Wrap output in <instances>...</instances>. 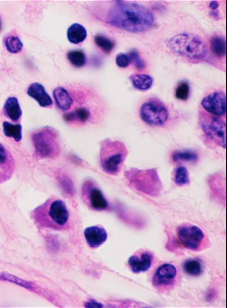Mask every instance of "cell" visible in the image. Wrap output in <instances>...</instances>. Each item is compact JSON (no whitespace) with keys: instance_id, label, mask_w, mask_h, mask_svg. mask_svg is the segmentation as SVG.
<instances>
[{"instance_id":"obj_1","label":"cell","mask_w":227,"mask_h":308,"mask_svg":"<svg viewBox=\"0 0 227 308\" xmlns=\"http://www.w3.org/2000/svg\"><path fill=\"white\" fill-rule=\"evenodd\" d=\"M107 13L106 21L113 27L138 33L150 29L154 22L152 13L142 5L116 2Z\"/></svg>"},{"instance_id":"obj_2","label":"cell","mask_w":227,"mask_h":308,"mask_svg":"<svg viewBox=\"0 0 227 308\" xmlns=\"http://www.w3.org/2000/svg\"><path fill=\"white\" fill-rule=\"evenodd\" d=\"M31 218L40 229L55 231L68 230L71 226V214L65 202L56 197H51L35 208Z\"/></svg>"},{"instance_id":"obj_3","label":"cell","mask_w":227,"mask_h":308,"mask_svg":"<svg viewBox=\"0 0 227 308\" xmlns=\"http://www.w3.org/2000/svg\"><path fill=\"white\" fill-rule=\"evenodd\" d=\"M128 154V149L124 143L118 140L109 138L101 143L100 160L101 168L104 172L111 175H117Z\"/></svg>"},{"instance_id":"obj_4","label":"cell","mask_w":227,"mask_h":308,"mask_svg":"<svg viewBox=\"0 0 227 308\" xmlns=\"http://www.w3.org/2000/svg\"><path fill=\"white\" fill-rule=\"evenodd\" d=\"M34 155L38 159H55L61 152L58 131L46 126L31 135Z\"/></svg>"},{"instance_id":"obj_5","label":"cell","mask_w":227,"mask_h":308,"mask_svg":"<svg viewBox=\"0 0 227 308\" xmlns=\"http://www.w3.org/2000/svg\"><path fill=\"white\" fill-rule=\"evenodd\" d=\"M169 46L176 54L191 60H201L207 53L203 40L190 33H183L173 36L169 41Z\"/></svg>"},{"instance_id":"obj_6","label":"cell","mask_w":227,"mask_h":308,"mask_svg":"<svg viewBox=\"0 0 227 308\" xmlns=\"http://www.w3.org/2000/svg\"><path fill=\"white\" fill-rule=\"evenodd\" d=\"M125 177L133 188L148 195L158 196L162 189L156 169L143 170L131 168L125 171Z\"/></svg>"},{"instance_id":"obj_7","label":"cell","mask_w":227,"mask_h":308,"mask_svg":"<svg viewBox=\"0 0 227 308\" xmlns=\"http://www.w3.org/2000/svg\"><path fill=\"white\" fill-rule=\"evenodd\" d=\"M200 126L205 135L216 145L226 148V122L220 117L200 111Z\"/></svg>"},{"instance_id":"obj_8","label":"cell","mask_w":227,"mask_h":308,"mask_svg":"<svg viewBox=\"0 0 227 308\" xmlns=\"http://www.w3.org/2000/svg\"><path fill=\"white\" fill-rule=\"evenodd\" d=\"M178 239L185 248L199 251L208 247V239L201 228L190 224H183L177 228Z\"/></svg>"},{"instance_id":"obj_9","label":"cell","mask_w":227,"mask_h":308,"mask_svg":"<svg viewBox=\"0 0 227 308\" xmlns=\"http://www.w3.org/2000/svg\"><path fill=\"white\" fill-rule=\"evenodd\" d=\"M139 115L142 120L147 125L162 127L167 122L169 112L162 101L153 98L142 104Z\"/></svg>"},{"instance_id":"obj_10","label":"cell","mask_w":227,"mask_h":308,"mask_svg":"<svg viewBox=\"0 0 227 308\" xmlns=\"http://www.w3.org/2000/svg\"><path fill=\"white\" fill-rule=\"evenodd\" d=\"M81 198L84 203L92 210L102 212L109 208L108 201L98 184L93 180H86L83 183Z\"/></svg>"},{"instance_id":"obj_11","label":"cell","mask_w":227,"mask_h":308,"mask_svg":"<svg viewBox=\"0 0 227 308\" xmlns=\"http://www.w3.org/2000/svg\"><path fill=\"white\" fill-rule=\"evenodd\" d=\"M178 277V271L175 266L169 263H164L155 271L152 284L161 292L168 291L175 286Z\"/></svg>"},{"instance_id":"obj_12","label":"cell","mask_w":227,"mask_h":308,"mask_svg":"<svg viewBox=\"0 0 227 308\" xmlns=\"http://www.w3.org/2000/svg\"><path fill=\"white\" fill-rule=\"evenodd\" d=\"M203 109L210 115L221 117L226 112V97L223 92H216L208 94L201 102Z\"/></svg>"},{"instance_id":"obj_13","label":"cell","mask_w":227,"mask_h":308,"mask_svg":"<svg viewBox=\"0 0 227 308\" xmlns=\"http://www.w3.org/2000/svg\"><path fill=\"white\" fill-rule=\"evenodd\" d=\"M14 158L6 147L0 143V184L10 180L15 172Z\"/></svg>"},{"instance_id":"obj_14","label":"cell","mask_w":227,"mask_h":308,"mask_svg":"<svg viewBox=\"0 0 227 308\" xmlns=\"http://www.w3.org/2000/svg\"><path fill=\"white\" fill-rule=\"evenodd\" d=\"M153 256L151 253L142 251L131 256L128 260L129 268L135 274L149 270L153 263Z\"/></svg>"},{"instance_id":"obj_15","label":"cell","mask_w":227,"mask_h":308,"mask_svg":"<svg viewBox=\"0 0 227 308\" xmlns=\"http://www.w3.org/2000/svg\"><path fill=\"white\" fill-rule=\"evenodd\" d=\"M84 234L87 243L92 249L99 248L108 238L106 230L102 227L97 226L86 228Z\"/></svg>"},{"instance_id":"obj_16","label":"cell","mask_w":227,"mask_h":308,"mask_svg":"<svg viewBox=\"0 0 227 308\" xmlns=\"http://www.w3.org/2000/svg\"><path fill=\"white\" fill-rule=\"evenodd\" d=\"M28 95L36 100L41 107L48 108L53 104L50 96L46 92L44 86L39 83L31 84L27 90Z\"/></svg>"},{"instance_id":"obj_17","label":"cell","mask_w":227,"mask_h":308,"mask_svg":"<svg viewBox=\"0 0 227 308\" xmlns=\"http://www.w3.org/2000/svg\"><path fill=\"white\" fill-rule=\"evenodd\" d=\"M53 96L57 106L60 110L66 112L71 109L74 99L65 88L56 87L53 91Z\"/></svg>"},{"instance_id":"obj_18","label":"cell","mask_w":227,"mask_h":308,"mask_svg":"<svg viewBox=\"0 0 227 308\" xmlns=\"http://www.w3.org/2000/svg\"><path fill=\"white\" fill-rule=\"evenodd\" d=\"M5 116L13 122L18 121L22 115V111L18 99L16 97H10L5 101L3 107Z\"/></svg>"},{"instance_id":"obj_19","label":"cell","mask_w":227,"mask_h":308,"mask_svg":"<svg viewBox=\"0 0 227 308\" xmlns=\"http://www.w3.org/2000/svg\"><path fill=\"white\" fill-rule=\"evenodd\" d=\"M91 113L88 108L77 107L75 110L64 114V120L69 123H84L90 119Z\"/></svg>"},{"instance_id":"obj_20","label":"cell","mask_w":227,"mask_h":308,"mask_svg":"<svg viewBox=\"0 0 227 308\" xmlns=\"http://www.w3.org/2000/svg\"><path fill=\"white\" fill-rule=\"evenodd\" d=\"M67 36L70 42L78 45L85 40L87 37V32L83 26L74 23L68 28Z\"/></svg>"},{"instance_id":"obj_21","label":"cell","mask_w":227,"mask_h":308,"mask_svg":"<svg viewBox=\"0 0 227 308\" xmlns=\"http://www.w3.org/2000/svg\"><path fill=\"white\" fill-rule=\"evenodd\" d=\"M129 79L136 89L146 91L150 89L153 83V79L145 74H134L129 77Z\"/></svg>"},{"instance_id":"obj_22","label":"cell","mask_w":227,"mask_h":308,"mask_svg":"<svg viewBox=\"0 0 227 308\" xmlns=\"http://www.w3.org/2000/svg\"><path fill=\"white\" fill-rule=\"evenodd\" d=\"M3 133L8 138H13L16 143L21 142L22 139V127L21 125L13 124L8 121L3 123Z\"/></svg>"},{"instance_id":"obj_23","label":"cell","mask_w":227,"mask_h":308,"mask_svg":"<svg viewBox=\"0 0 227 308\" xmlns=\"http://www.w3.org/2000/svg\"><path fill=\"white\" fill-rule=\"evenodd\" d=\"M172 160L174 163H195L198 160V155L191 150L174 152L172 154Z\"/></svg>"},{"instance_id":"obj_24","label":"cell","mask_w":227,"mask_h":308,"mask_svg":"<svg viewBox=\"0 0 227 308\" xmlns=\"http://www.w3.org/2000/svg\"><path fill=\"white\" fill-rule=\"evenodd\" d=\"M183 270L189 276L197 277L202 274L203 266L200 261L196 259H190L183 264Z\"/></svg>"},{"instance_id":"obj_25","label":"cell","mask_w":227,"mask_h":308,"mask_svg":"<svg viewBox=\"0 0 227 308\" xmlns=\"http://www.w3.org/2000/svg\"><path fill=\"white\" fill-rule=\"evenodd\" d=\"M211 49L217 57H223L226 55V41L223 37L214 36L210 41Z\"/></svg>"},{"instance_id":"obj_26","label":"cell","mask_w":227,"mask_h":308,"mask_svg":"<svg viewBox=\"0 0 227 308\" xmlns=\"http://www.w3.org/2000/svg\"><path fill=\"white\" fill-rule=\"evenodd\" d=\"M174 181L179 187L187 186L190 182L189 174L184 166H178L174 171Z\"/></svg>"},{"instance_id":"obj_27","label":"cell","mask_w":227,"mask_h":308,"mask_svg":"<svg viewBox=\"0 0 227 308\" xmlns=\"http://www.w3.org/2000/svg\"><path fill=\"white\" fill-rule=\"evenodd\" d=\"M5 45L8 51L12 54L19 53L22 50L23 47V44L20 39L15 36L6 38Z\"/></svg>"},{"instance_id":"obj_28","label":"cell","mask_w":227,"mask_h":308,"mask_svg":"<svg viewBox=\"0 0 227 308\" xmlns=\"http://www.w3.org/2000/svg\"><path fill=\"white\" fill-rule=\"evenodd\" d=\"M67 58L73 65L81 67L86 64V58L83 51L81 50L70 51L67 53Z\"/></svg>"},{"instance_id":"obj_29","label":"cell","mask_w":227,"mask_h":308,"mask_svg":"<svg viewBox=\"0 0 227 308\" xmlns=\"http://www.w3.org/2000/svg\"><path fill=\"white\" fill-rule=\"evenodd\" d=\"M94 41L96 45L106 53H109L115 46V42L101 35L96 36Z\"/></svg>"},{"instance_id":"obj_30","label":"cell","mask_w":227,"mask_h":308,"mask_svg":"<svg viewBox=\"0 0 227 308\" xmlns=\"http://www.w3.org/2000/svg\"><path fill=\"white\" fill-rule=\"evenodd\" d=\"M57 179L60 187L66 193L71 195L74 193V183L66 174L62 173L58 174Z\"/></svg>"},{"instance_id":"obj_31","label":"cell","mask_w":227,"mask_h":308,"mask_svg":"<svg viewBox=\"0 0 227 308\" xmlns=\"http://www.w3.org/2000/svg\"><path fill=\"white\" fill-rule=\"evenodd\" d=\"M189 93L190 87L189 84L185 81L180 82L176 90L175 95L176 98L182 101H186L189 98Z\"/></svg>"},{"instance_id":"obj_32","label":"cell","mask_w":227,"mask_h":308,"mask_svg":"<svg viewBox=\"0 0 227 308\" xmlns=\"http://www.w3.org/2000/svg\"><path fill=\"white\" fill-rule=\"evenodd\" d=\"M130 57L131 63L134 64L138 70H143L145 68L144 61L139 56L138 51L136 49H132L128 54Z\"/></svg>"},{"instance_id":"obj_33","label":"cell","mask_w":227,"mask_h":308,"mask_svg":"<svg viewBox=\"0 0 227 308\" xmlns=\"http://www.w3.org/2000/svg\"><path fill=\"white\" fill-rule=\"evenodd\" d=\"M116 61L117 66L122 68L127 67L131 63L129 56L125 54H120L117 55Z\"/></svg>"},{"instance_id":"obj_34","label":"cell","mask_w":227,"mask_h":308,"mask_svg":"<svg viewBox=\"0 0 227 308\" xmlns=\"http://www.w3.org/2000/svg\"><path fill=\"white\" fill-rule=\"evenodd\" d=\"M219 6V3L216 1L211 2L210 4H209V7L212 9L213 11H216Z\"/></svg>"},{"instance_id":"obj_35","label":"cell","mask_w":227,"mask_h":308,"mask_svg":"<svg viewBox=\"0 0 227 308\" xmlns=\"http://www.w3.org/2000/svg\"><path fill=\"white\" fill-rule=\"evenodd\" d=\"M211 15H212L213 17H215V18H217V17H219V13H218L216 11H212L211 13Z\"/></svg>"},{"instance_id":"obj_36","label":"cell","mask_w":227,"mask_h":308,"mask_svg":"<svg viewBox=\"0 0 227 308\" xmlns=\"http://www.w3.org/2000/svg\"><path fill=\"white\" fill-rule=\"evenodd\" d=\"M1 28H2V22H1V21H0V30H1Z\"/></svg>"}]
</instances>
